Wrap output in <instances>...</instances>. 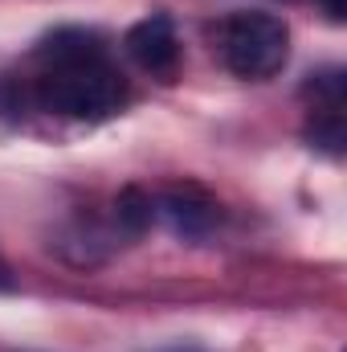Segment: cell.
<instances>
[{"mask_svg":"<svg viewBox=\"0 0 347 352\" xmlns=\"http://www.w3.org/2000/svg\"><path fill=\"white\" fill-rule=\"evenodd\" d=\"M156 217V201L139 188V184H127L119 197H115V221L123 234H143Z\"/></svg>","mask_w":347,"mask_h":352,"instance_id":"5b68a950","label":"cell"},{"mask_svg":"<svg viewBox=\"0 0 347 352\" xmlns=\"http://www.w3.org/2000/svg\"><path fill=\"white\" fill-rule=\"evenodd\" d=\"M290 58V29L274 12H233L221 25V62L237 78H274Z\"/></svg>","mask_w":347,"mask_h":352,"instance_id":"7a4b0ae2","label":"cell"},{"mask_svg":"<svg viewBox=\"0 0 347 352\" xmlns=\"http://www.w3.org/2000/svg\"><path fill=\"white\" fill-rule=\"evenodd\" d=\"M0 287H8V270L4 266H0Z\"/></svg>","mask_w":347,"mask_h":352,"instance_id":"ba28073f","label":"cell"},{"mask_svg":"<svg viewBox=\"0 0 347 352\" xmlns=\"http://www.w3.org/2000/svg\"><path fill=\"white\" fill-rule=\"evenodd\" d=\"M160 209L172 221V230L184 234V238H204L221 221V205L204 188H196V184H176V188H168L164 201H160Z\"/></svg>","mask_w":347,"mask_h":352,"instance_id":"277c9868","label":"cell"},{"mask_svg":"<svg viewBox=\"0 0 347 352\" xmlns=\"http://www.w3.org/2000/svg\"><path fill=\"white\" fill-rule=\"evenodd\" d=\"M127 54L152 70V74H172L176 62H180V41H176V29L168 16H143L139 25L127 29Z\"/></svg>","mask_w":347,"mask_h":352,"instance_id":"3957f363","label":"cell"},{"mask_svg":"<svg viewBox=\"0 0 347 352\" xmlns=\"http://www.w3.org/2000/svg\"><path fill=\"white\" fill-rule=\"evenodd\" d=\"M90 54H102V41L98 33H86V29H58L41 45L45 62H70V58H90Z\"/></svg>","mask_w":347,"mask_h":352,"instance_id":"8992f818","label":"cell"},{"mask_svg":"<svg viewBox=\"0 0 347 352\" xmlns=\"http://www.w3.org/2000/svg\"><path fill=\"white\" fill-rule=\"evenodd\" d=\"M323 4V12L331 16V21H344L347 16V0H319Z\"/></svg>","mask_w":347,"mask_h":352,"instance_id":"52a82bcc","label":"cell"},{"mask_svg":"<svg viewBox=\"0 0 347 352\" xmlns=\"http://www.w3.org/2000/svg\"><path fill=\"white\" fill-rule=\"evenodd\" d=\"M37 98L45 111L66 115V119H106L123 107L127 82L106 62V54H90V58H70V62H45Z\"/></svg>","mask_w":347,"mask_h":352,"instance_id":"6da1fadb","label":"cell"}]
</instances>
